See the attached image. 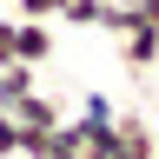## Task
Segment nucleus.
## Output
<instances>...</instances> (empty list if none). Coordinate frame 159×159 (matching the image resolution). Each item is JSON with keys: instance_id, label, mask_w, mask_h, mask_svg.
<instances>
[{"instance_id": "f257e3e1", "label": "nucleus", "mask_w": 159, "mask_h": 159, "mask_svg": "<svg viewBox=\"0 0 159 159\" xmlns=\"http://www.w3.org/2000/svg\"><path fill=\"white\" fill-rule=\"evenodd\" d=\"M13 60L47 66L53 60V20H13Z\"/></svg>"}, {"instance_id": "f03ea898", "label": "nucleus", "mask_w": 159, "mask_h": 159, "mask_svg": "<svg viewBox=\"0 0 159 159\" xmlns=\"http://www.w3.org/2000/svg\"><path fill=\"white\" fill-rule=\"evenodd\" d=\"M119 60H126V73L146 80V73L159 66V27H146V20H139L133 33H119Z\"/></svg>"}, {"instance_id": "7ed1b4c3", "label": "nucleus", "mask_w": 159, "mask_h": 159, "mask_svg": "<svg viewBox=\"0 0 159 159\" xmlns=\"http://www.w3.org/2000/svg\"><path fill=\"white\" fill-rule=\"evenodd\" d=\"M7 113H13V119H20V126H27V133H53L60 119H66V113H60V99H53V93H40V86H33L27 99H13Z\"/></svg>"}, {"instance_id": "20e7f679", "label": "nucleus", "mask_w": 159, "mask_h": 159, "mask_svg": "<svg viewBox=\"0 0 159 159\" xmlns=\"http://www.w3.org/2000/svg\"><path fill=\"white\" fill-rule=\"evenodd\" d=\"M113 133H119V146L133 159H159V133H152L146 113H113Z\"/></svg>"}, {"instance_id": "39448f33", "label": "nucleus", "mask_w": 159, "mask_h": 159, "mask_svg": "<svg viewBox=\"0 0 159 159\" xmlns=\"http://www.w3.org/2000/svg\"><path fill=\"white\" fill-rule=\"evenodd\" d=\"M33 93V66L27 60H7L0 66V106H13V99H27Z\"/></svg>"}, {"instance_id": "423d86ee", "label": "nucleus", "mask_w": 159, "mask_h": 159, "mask_svg": "<svg viewBox=\"0 0 159 159\" xmlns=\"http://www.w3.org/2000/svg\"><path fill=\"white\" fill-rule=\"evenodd\" d=\"M99 13H106V0H66V7H60L66 27H99Z\"/></svg>"}, {"instance_id": "0eeeda50", "label": "nucleus", "mask_w": 159, "mask_h": 159, "mask_svg": "<svg viewBox=\"0 0 159 159\" xmlns=\"http://www.w3.org/2000/svg\"><path fill=\"white\" fill-rule=\"evenodd\" d=\"M20 139H27V126H20V119L0 106V159H20Z\"/></svg>"}, {"instance_id": "6e6552de", "label": "nucleus", "mask_w": 159, "mask_h": 159, "mask_svg": "<svg viewBox=\"0 0 159 159\" xmlns=\"http://www.w3.org/2000/svg\"><path fill=\"white\" fill-rule=\"evenodd\" d=\"M66 0H13V20H60Z\"/></svg>"}, {"instance_id": "1a4fd4ad", "label": "nucleus", "mask_w": 159, "mask_h": 159, "mask_svg": "<svg viewBox=\"0 0 159 159\" xmlns=\"http://www.w3.org/2000/svg\"><path fill=\"white\" fill-rule=\"evenodd\" d=\"M113 113H119V106H113L106 93H86V99H80V119H93V126H106Z\"/></svg>"}, {"instance_id": "9d476101", "label": "nucleus", "mask_w": 159, "mask_h": 159, "mask_svg": "<svg viewBox=\"0 0 159 159\" xmlns=\"http://www.w3.org/2000/svg\"><path fill=\"white\" fill-rule=\"evenodd\" d=\"M13 60V13H0V66Z\"/></svg>"}, {"instance_id": "9b49d317", "label": "nucleus", "mask_w": 159, "mask_h": 159, "mask_svg": "<svg viewBox=\"0 0 159 159\" xmlns=\"http://www.w3.org/2000/svg\"><path fill=\"white\" fill-rule=\"evenodd\" d=\"M133 13L146 20V27H159V0H133Z\"/></svg>"}]
</instances>
